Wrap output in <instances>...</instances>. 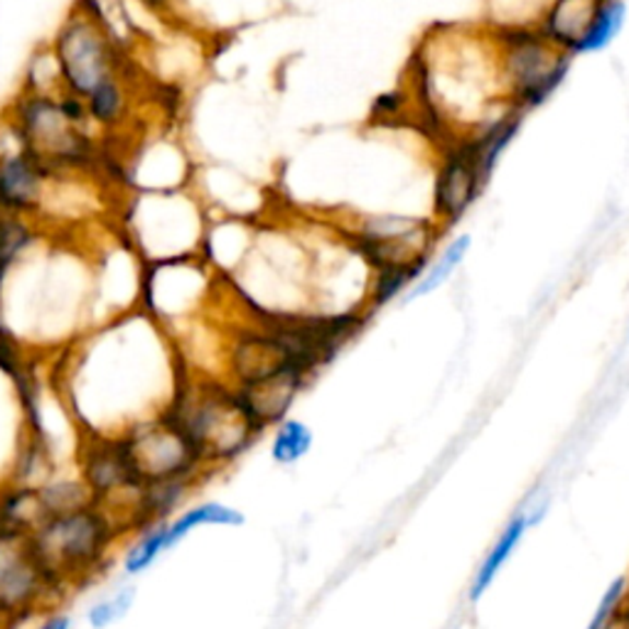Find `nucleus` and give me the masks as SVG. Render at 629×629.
<instances>
[{
  "label": "nucleus",
  "instance_id": "obj_10",
  "mask_svg": "<svg viewBox=\"0 0 629 629\" xmlns=\"http://www.w3.org/2000/svg\"><path fill=\"white\" fill-rule=\"evenodd\" d=\"M59 593L62 587L39 558L33 536L0 528V613L10 627L45 613Z\"/></svg>",
  "mask_w": 629,
  "mask_h": 629
},
{
  "label": "nucleus",
  "instance_id": "obj_6",
  "mask_svg": "<svg viewBox=\"0 0 629 629\" xmlns=\"http://www.w3.org/2000/svg\"><path fill=\"white\" fill-rule=\"evenodd\" d=\"M207 219L177 189H148L126 212V236L143 261L202 254Z\"/></svg>",
  "mask_w": 629,
  "mask_h": 629
},
{
  "label": "nucleus",
  "instance_id": "obj_5",
  "mask_svg": "<svg viewBox=\"0 0 629 629\" xmlns=\"http://www.w3.org/2000/svg\"><path fill=\"white\" fill-rule=\"evenodd\" d=\"M494 37L509 104L524 114L544 106L566 82L573 55L538 27L494 30Z\"/></svg>",
  "mask_w": 629,
  "mask_h": 629
},
{
  "label": "nucleus",
  "instance_id": "obj_9",
  "mask_svg": "<svg viewBox=\"0 0 629 629\" xmlns=\"http://www.w3.org/2000/svg\"><path fill=\"white\" fill-rule=\"evenodd\" d=\"M219 276L202 254L143 261L141 307L148 317L165 329L179 319H193L209 301V291Z\"/></svg>",
  "mask_w": 629,
  "mask_h": 629
},
{
  "label": "nucleus",
  "instance_id": "obj_20",
  "mask_svg": "<svg viewBox=\"0 0 629 629\" xmlns=\"http://www.w3.org/2000/svg\"><path fill=\"white\" fill-rule=\"evenodd\" d=\"M470 248H473L470 234L453 236L451 242H447L441 252L431 258V261H428L423 276L418 278L411 291L404 295V301L411 303V301H418V298L435 293L438 288H443L457 273V268L463 266L467 254H470Z\"/></svg>",
  "mask_w": 629,
  "mask_h": 629
},
{
  "label": "nucleus",
  "instance_id": "obj_25",
  "mask_svg": "<svg viewBox=\"0 0 629 629\" xmlns=\"http://www.w3.org/2000/svg\"><path fill=\"white\" fill-rule=\"evenodd\" d=\"M37 489H39V499H43L47 519L77 512V509H84L89 504H94L92 489L86 487L82 477L79 479H47V482L39 485Z\"/></svg>",
  "mask_w": 629,
  "mask_h": 629
},
{
  "label": "nucleus",
  "instance_id": "obj_18",
  "mask_svg": "<svg viewBox=\"0 0 629 629\" xmlns=\"http://www.w3.org/2000/svg\"><path fill=\"white\" fill-rule=\"evenodd\" d=\"M197 482L189 479H163V482H148L138 494L136 504V528L141 532L143 526L170 522L183 506L185 499L193 494Z\"/></svg>",
  "mask_w": 629,
  "mask_h": 629
},
{
  "label": "nucleus",
  "instance_id": "obj_12",
  "mask_svg": "<svg viewBox=\"0 0 629 629\" xmlns=\"http://www.w3.org/2000/svg\"><path fill=\"white\" fill-rule=\"evenodd\" d=\"M8 133L10 143L0 145V214L25 217L37 222V217L47 207L49 187L65 175H59L45 158L20 143L10 126Z\"/></svg>",
  "mask_w": 629,
  "mask_h": 629
},
{
  "label": "nucleus",
  "instance_id": "obj_29",
  "mask_svg": "<svg viewBox=\"0 0 629 629\" xmlns=\"http://www.w3.org/2000/svg\"><path fill=\"white\" fill-rule=\"evenodd\" d=\"M627 585H629V578H625V575L617 578V581L607 585V591L603 593L601 603H597L591 622H587L585 629H615L617 617H620L622 605H625Z\"/></svg>",
  "mask_w": 629,
  "mask_h": 629
},
{
  "label": "nucleus",
  "instance_id": "obj_2",
  "mask_svg": "<svg viewBox=\"0 0 629 629\" xmlns=\"http://www.w3.org/2000/svg\"><path fill=\"white\" fill-rule=\"evenodd\" d=\"M163 413L195 445L212 473L236 463L264 433L232 384L195 374L187 366Z\"/></svg>",
  "mask_w": 629,
  "mask_h": 629
},
{
  "label": "nucleus",
  "instance_id": "obj_15",
  "mask_svg": "<svg viewBox=\"0 0 629 629\" xmlns=\"http://www.w3.org/2000/svg\"><path fill=\"white\" fill-rule=\"evenodd\" d=\"M534 524H536L534 516L528 514L526 506H522L516 514H512V519H509L502 532H499L497 541L492 544V548H489L487 556L482 558V563H479L477 568V573L470 583V603L482 601V595L489 591V587H492L497 575L502 573V568L512 561L519 544H522V538Z\"/></svg>",
  "mask_w": 629,
  "mask_h": 629
},
{
  "label": "nucleus",
  "instance_id": "obj_11",
  "mask_svg": "<svg viewBox=\"0 0 629 629\" xmlns=\"http://www.w3.org/2000/svg\"><path fill=\"white\" fill-rule=\"evenodd\" d=\"M121 438L143 485L163 479H189L199 485V479L212 475L195 445L165 413L131 426Z\"/></svg>",
  "mask_w": 629,
  "mask_h": 629
},
{
  "label": "nucleus",
  "instance_id": "obj_1",
  "mask_svg": "<svg viewBox=\"0 0 629 629\" xmlns=\"http://www.w3.org/2000/svg\"><path fill=\"white\" fill-rule=\"evenodd\" d=\"M408 96L421 121L443 136V145L514 108L499 69L494 30L455 25L447 27V35L431 30L411 57Z\"/></svg>",
  "mask_w": 629,
  "mask_h": 629
},
{
  "label": "nucleus",
  "instance_id": "obj_33",
  "mask_svg": "<svg viewBox=\"0 0 629 629\" xmlns=\"http://www.w3.org/2000/svg\"><path fill=\"white\" fill-rule=\"evenodd\" d=\"M627 342H629V327H627Z\"/></svg>",
  "mask_w": 629,
  "mask_h": 629
},
{
  "label": "nucleus",
  "instance_id": "obj_31",
  "mask_svg": "<svg viewBox=\"0 0 629 629\" xmlns=\"http://www.w3.org/2000/svg\"><path fill=\"white\" fill-rule=\"evenodd\" d=\"M136 3H141L145 10H151V13L167 15L170 10H173L175 0H136Z\"/></svg>",
  "mask_w": 629,
  "mask_h": 629
},
{
  "label": "nucleus",
  "instance_id": "obj_14",
  "mask_svg": "<svg viewBox=\"0 0 629 629\" xmlns=\"http://www.w3.org/2000/svg\"><path fill=\"white\" fill-rule=\"evenodd\" d=\"M603 0H551L538 23V30L566 53L575 57V47L581 45L593 18Z\"/></svg>",
  "mask_w": 629,
  "mask_h": 629
},
{
  "label": "nucleus",
  "instance_id": "obj_23",
  "mask_svg": "<svg viewBox=\"0 0 629 629\" xmlns=\"http://www.w3.org/2000/svg\"><path fill=\"white\" fill-rule=\"evenodd\" d=\"M39 229L35 219L0 214V268L13 271L37 244Z\"/></svg>",
  "mask_w": 629,
  "mask_h": 629
},
{
  "label": "nucleus",
  "instance_id": "obj_3",
  "mask_svg": "<svg viewBox=\"0 0 629 629\" xmlns=\"http://www.w3.org/2000/svg\"><path fill=\"white\" fill-rule=\"evenodd\" d=\"M124 534V526L94 502L77 512L45 519L30 536L47 571L67 591L69 585L102 571Z\"/></svg>",
  "mask_w": 629,
  "mask_h": 629
},
{
  "label": "nucleus",
  "instance_id": "obj_26",
  "mask_svg": "<svg viewBox=\"0 0 629 629\" xmlns=\"http://www.w3.org/2000/svg\"><path fill=\"white\" fill-rule=\"evenodd\" d=\"M485 5L492 30L538 27L551 0H485Z\"/></svg>",
  "mask_w": 629,
  "mask_h": 629
},
{
  "label": "nucleus",
  "instance_id": "obj_4",
  "mask_svg": "<svg viewBox=\"0 0 629 629\" xmlns=\"http://www.w3.org/2000/svg\"><path fill=\"white\" fill-rule=\"evenodd\" d=\"M5 124L18 141L45 158L59 175H82L102 163L89 128L69 124L57 104V92L23 89L8 106Z\"/></svg>",
  "mask_w": 629,
  "mask_h": 629
},
{
  "label": "nucleus",
  "instance_id": "obj_17",
  "mask_svg": "<svg viewBox=\"0 0 629 629\" xmlns=\"http://www.w3.org/2000/svg\"><path fill=\"white\" fill-rule=\"evenodd\" d=\"M244 524H246L244 512H238L232 504L214 502V499H209V502H197L183 509V512H177L167 522L170 551L183 544L187 536L199 532V528H238Z\"/></svg>",
  "mask_w": 629,
  "mask_h": 629
},
{
  "label": "nucleus",
  "instance_id": "obj_7",
  "mask_svg": "<svg viewBox=\"0 0 629 629\" xmlns=\"http://www.w3.org/2000/svg\"><path fill=\"white\" fill-rule=\"evenodd\" d=\"M59 89L86 98L114 74H128V49L112 27L72 8L49 43Z\"/></svg>",
  "mask_w": 629,
  "mask_h": 629
},
{
  "label": "nucleus",
  "instance_id": "obj_16",
  "mask_svg": "<svg viewBox=\"0 0 629 629\" xmlns=\"http://www.w3.org/2000/svg\"><path fill=\"white\" fill-rule=\"evenodd\" d=\"M89 118L94 128H102L106 133H116L131 121V89H128V74H114L106 82L98 84L86 98Z\"/></svg>",
  "mask_w": 629,
  "mask_h": 629
},
{
  "label": "nucleus",
  "instance_id": "obj_22",
  "mask_svg": "<svg viewBox=\"0 0 629 629\" xmlns=\"http://www.w3.org/2000/svg\"><path fill=\"white\" fill-rule=\"evenodd\" d=\"M627 23V3L625 0H603L601 8L591 23L581 45L575 47V55H597L610 47L617 37L622 35Z\"/></svg>",
  "mask_w": 629,
  "mask_h": 629
},
{
  "label": "nucleus",
  "instance_id": "obj_13",
  "mask_svg": "<svg viewBox=\"0 0 629 629\" xmlns=\"http://www.w3.org/2000/svg\"><path fill=\"white\" fill-rule=\"evenodd\" d=\"M487 183V175L463 138L443 145L433 177V222L443 232H451L470 212Z\"/></svg>",
  "mask_w": 629,
  "mask_h": 629
},
{
  "label": "nucleus",
  "instance_id": "obj_30",
  "mask_svg": "<svg viewBox=\"0 0 629 629\" xmlns=\"http://www.w3.org/2000/svg\"><path fill=\"white\" fill-rule=\"evenodd\" d=\"M35 629H74V620L67 613L49 610L43 615V620L35 625Z\"/></svg>",
  "mask_w": 629,
  "mask_h": 629
},
{
  "label": "nucleus",
  "instance_id": "obj_32",
  "mask_svg": "<svg viewBox=\"0 0 629 629\" xmlns=\"http://www.w3.org/2000/svg\"><path fill=\"white\" fill-rule=\"evenodd\" d=\"M0 629H10V622L5 620L3 613H0Z\"/></svg>",
  "mask_w": 629,
  "mask_h": 629
},
{
  "label": "nucleus",
  "instance_id": "obj_28",
  "mask_svg": "<svg viewBox=\"0 0 629 629\" xmlns=\"http://www.w3.org/2000/svg\"><path fill=\"white\" fill-rule=\"evenodd\" d=\"M0 372L8 378H13L15 386L25 384L27 378H33V369H30L25 349L3 319V315H0Z\"/></svg>",
  "mask_w": 629,
  "mask_h": 629
},
{
  "label": "nucleus",
  "instance_id": "obj_21",
  "mask_svg": "<svg viewBox=\"0 0 629 629\" xmlns=\"http://www.w3.org/2000/svg\"><path fill=\"white\" fill-rule=\"evenodd\" d=\"M315 447L313 428L295 416H286L281 423L273 426L271 441H268V455L278 467H295L303 463Z\"/></svg>",
  "mask_w": 629,
  "mask_h": 629
},
{
  "label": "nucleus",
  "instance_id": "obj_27",
  "mask_svg": "<svg viewBox=\"0 0 629 629\" xmlns=\"http://www.w3.org/2000/svg\"><path fill=\"white\" fill-rule=\"evenodd\" d=\"M136 585L126 583L116 587L114 593L98 597L86 610V622L92 629H108L124 620V617L133 610L136 605Z\"/></svg>",
  "mask_w": 629,
  "mask_h": 629
},
{
  "label": "nucleus",
  "instance_id": "obj_24",
  "mask_svg": "<svg viewBox=\"0 0 629 629\" xmlns=\"http://www.w3.org/2000/svg\"><path fill=\"white\" fill-rule=\"evenodd\" d=\"M170 551L167 544V522L143 526L138 532L136 541L128 548L121 568L128 578H138L151 571V568L158 563V558Z\"/></svg>",
  "mask_w": 629,
  "mask_h": 629
},
{
  "label": "nucleus",
  "instance_id": "obj_19",
  "mask_svg": "<svg viewBox=\"0 0 629 629\" xmlns=\"http://www.w3.org/2000/svg\"><path fill=\"white\" fill-rule=\"evenodd\" d=\"M45 519L47 514L37 487L8 482L0 489V528L3 532L33 534Z\"/></svg>",
  "mask_w": 629,
  "mask_h": 629
},
{
  "label": "nucleus",
  "instance_id": "obj_8",
  "mask_svg": "<svg viewBox=\"0 0 629 629\" xmlns=\"http://www.w3.org/2000/svg\"><path fill=\"white\" fill-rule=\"evenodd\" d=\"M372 271L384 266H426L445 232L426 217L364 214L339 226Z\"/></svg>",
  "mask_w": 629,
  "mask_h": 629
}]
</instances>
